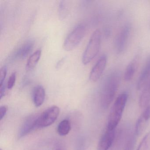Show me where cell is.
<instances>
[{"mask_svg": "<svg viewBox=\"0 0 150 150\" xmlns=\"http://www.w3.org/2000/svg\"><path fill=\"white\" fill-rule=\"evenodd\" d=\"M119 73L114 71L106 78L102 89L100 101L103 108L107 109L114 100L120 84Z\"/></svg>", "mask_w": 150, "mask_h": 150, "instance_id": "6da1fadb", "label": "cell"}, {"mask_svg": "<svg viewBox=\"0 0 150 150\" xmlns=\"http://www.w3.org/2000/svg\"><path fill=\"white\" fill-rule=\"evenodd\" d=\"M128 98V94L125 93L121 94L117 98L109 115L107 129L115 130L121 121Z\"/></svg>", "mask_w": 150, "mask_h": 150, "instance_id": "7a4b0ae2", "label": "cell"}, {"mask_svg": "<svg viewBox=\"0 0 150 150\" xmlns=\"http://www.w3.org/2000/svg\"><path fill=\"white\" fill-rule=\"evenodd\" d=\"M101 34L99 30L94 31L89 39L87 46L82 56L83 64L90 63L97 56L100 47Z\"/></svg>", "mask_w": 150, "mask_h": 150, "instance_id": "3957f363", "label": "cell"}, {"mask_svg": "<svg viewBox=\"0 0 150 150\" xmlns=\"http://www.w3.org/2000/svg\"><path fill=\"white\" fill-rule=\"evenodd\" d=\"M86 33V28L82 24L76 26L68 35L64 42L65 50L70 51L76 48L83 39Z\"/></svg>", "mask_w": 150, "mask_h": 150, "instance_id": "277c9868", "label": "cell"}, {"mask_svg": "<svg viewBox=\"0 0 150 150\" xmlns=\"http://www.w3.org/2000/svg\"><path fill=\"white\" fill-rule=\"evenodd\" d=\"M59 112V108L57 106H52L48 108L38 116L37 120V128H45L52 125L57 119Z\"/></svg>", "mask_w": 150, "mask_h": 150, "instance_id": "5b68a950", "label": "cell"}, {"mask_svg": "<svg viewBox=\"0 0 150 150\" xmlns=\"http://www.w3.org/2000/svg\"><path fill=\"white\" fill-rule=\"evenodd\" d=\"M131 29V26L126 24L122 28L117 35L115 46L116 51L118 54L122 53L126 49L130 35Z\"/></svg>", "mask_w": 150, "mask_h": 150, "instance_id": "8992f818", "label": "cell"}, {"mask_svg": "<svg viewBox=\"0 0 150 150\" xmlns=\"http://www.w3.org/2000/svg\"><path fill=\"white\" fill-rule=\"evenodd\" d=\"M107 63V57L103 55L98 59L90 72L89 79L91 81L96 82L100 79L106 68Z\"/></svg>", "mask_w": 150, "mask_h": 150, "instance_id": "52a82bcc", "label": "cell"}, {"mask_svg": "<svg viewBox=\"0 0 150 150\" xmlns=\"http://www.w3.org/2000/svg\"><path fill=\"white\" fill-rule=\"evenodd\" d=\"M115 130L107 129L99 141L97 150H108L113 144L115 140Z\"/></svg>", "mask_w": 150, "mask_h": 150, "instance_id": "ba28073f", "label": "cell"}, {"mask_svg": "<svg viewBox=\"0 0 150 150\" xmlns=\"http://www.w3.org/2000/svg\"><path fill=\"white\" fill-rule=\"evenodd\" d=\"M38 117V115H32L29 116L25 120L19 131V137H20L26 136L37 128V120Z\"/></svg>", "mask_w": 150, "mask_h": 150, "instance_id": "9c48e42d", "label": "cell"}, {"mask_svg": "<svg viewBox=\"0 0 150 150\" xmlns=\"http://www.w3.org/2000/svg\"><path fill=\"white\" fill-rule=\"evenodd\" d=\"M140 60L139 55H137L128 64L124 74V79L126 81H130L137 70Z\"/></svg>", "mask_w": 150, "mask_h": 150, "instance_id": "30bf717a", "label": "cell"}, {"mask_svg": "<svg viewBox=\"0 0 150 150\" xmlns=\"http://www.w3.org/2000/svg\"><path fill=\"white\" fill-rule=\"evenodd\" d=\"M150 77V55L148 56L138 80L137 88L140 90L144 86Z\"/></svg>", "mask_w": 150, "mask_h": 150, "instance_id": "8fae6325", "label": "cell"}, {"mask_svg": "<svg viewBox=\"0 0 150 150\" xmlns=\"http://www.w3.org/2000/svg\"><path fill=\"white\" fill-rule=\"evenodd\" d=\"M34 42L29 40L21 46L15 52L14 57L18 59H24L31 52L34 48Z\"/></svg>", "mask_w": 150, "mask_h": 150, "instance_id": "7c38bea8", "label": "cell"}, {"mask_svg": "<svg viewBox=\"0 0 150 150\" xmlns=\"http://www.w3.org/2000/svg\"><path fill=\"white\" fill-rule=\"evenodd\" d=\"M45 90L42 86H38L34 88L33 92V100L36 107H39L42 106L45 100Z\"/></svg>", "mask_w": 150, "mask_h": 150, "instance_id": "4fadbf2b", "label": "cell"}, {"mask_svg": "<svg viewBox=\"0 0 150 150\" xmlns=\"http://www.w3.org/2000/svg\"><path fill=\"white\" fill-rule=\"evenodd\" d=\"M42 55V51L38 50L33 53L29 58L26 65V70L28 71H32L38 63Z\"/></svg>", "mask_w": 150, "mask_h": 150, "instance_id": "5bb4252c", "label": "cell"}, {"mask_svg": "<svg viewBox=\"0 0 150 150\" xmlns=\"http://www.w3.org/2000/svg\"><path fill=\"white\" fill-rule=\"evenodd\" d=\"M71 129V125L69 120L64 119L61 121L57 127V132L59 135L64 136L67 135Z\"/></svg>", "mask_w": 150, "mask_h": 150, "instance_id": "9a60e30c", "label": "cell"}, {"mask_svg": "<svg viewBox=\"0 0 150 150\" xmlns=\"http://www.w3.org/2000/svg\"><path fill=\"white\" fill-rule=\"evenodd\" d=\"M148 121L141 115L138 119L135 126V134L137 136L141 135L145 129Z\"/></svg>", "mask_w": 150, "mask_h": 150, "instance_id": "2e32d148", "label": "cell"}, {"mask_svg": "<svg viewBox=\"0 0 150 150\" xmlns=\"http://www.w3.org/2000/svg\"><path fill=\"white\" fill-rule=\"evenodd\" d=\"M137 150H150V132L144 137Z\"/></svg>", "mask_w": 150, "mask_h": 150, "instance_id": "e0dca14e", "label": "cell"}, {"mask_svg": "<svg viewBox=\"0 0 150 150\" xmlns=\"http://www.w3.org/2000/svg\"><path fill=\"white\" fill-rule=\"evenodd\" d=\"M68 12L67 1H61L59 6V16L61 20L65 19L67 16Z\"/></svg>", "mask_w": 150, "mask_h": 150, "instance_id": "ac0fdd59", "label": "cell"}, {"mask_svg": "<svg viewBox=\"0 0 150 150\" xmlns=\"http://www.w3.org/2000/svg\"><path fill=\"white\" fill-rule=\"evenodd\" d=\"M136 139L135 135L131 136L125 144L124 150H133L136 144Z\"/></svg>", "mask_w": 150, "mask_h": 150, "instance_id": "d6986e66", "label": "cell"}, {"mask_svg": "<svg viewBox=\"0 0 150 150\" xmlns=\"http://www.w3.org/2000/svg\"><path fill=\"white\" fill-rule=\"evenodd\" d=\"M16 80V73L14 72L11 74L8 79L7 83V88L8 89H11L13 88L15 84Z\"/></svg>", "mask_w": 150, "mask_h": 150, "instance_id": "ffe728a7", "label": "cell"}, {"mask_svg": "<svg viewBox=\"0 0 150 150\" xmlns=\"http://www.w3.org/2000/svg\"><path fill=\"white\" fill-rule=\"evenodd\" d=\"M7 75V68L6 67H3L0 71V86L4 84V81Z\"/></svg>", "mask_w": 150, "mask_h": 150, "instance_id": "44dd1931", "label": "cell"}, {"mask_svg": "<svg viewBox=\"0 0 150 150\" xmlns=\"http://www.w3.org/2000/svg\"><path fill=\"white\" fill-rule=\"evenodd\" d=\"M141 115L147 121H149L150 119V105L145 108L144 111Z\"/></svg>", "mask_w": 150, "mask_h": 150, "instance_id": "7402d4cb", "label": "cell"}, {"mask_svg": "<svg viewBox=\"0 0 150 150\" xmlns=\"http://www.w3.org/2000/svg\"><path fill=\"white\" fill-rule=\"evenodd\" d=\"M7 112V108L6 107L3 106L1 107L0 108V118H1V121L6 115Z\"/></svg>", "mask_w": 150, "mask_h": 150, "instance_id": "603a6c76", "label": "cell"}, {"mask_svg": "<svg viewBox=\"0 0 150 150\" xmlns=\"http://www.w3.org/2000/svg\"><path fill=\"white\" fill-rule=\"evenodd\" d=\"M6 93V86L5 83L0 86V98L2 99V97L5 96Z\"/></svg>", "mask_w": 150, "mask_h": 150, "instance_id": "cb8c5ba5", "label": "cell"}, {"mask_svg": "<svg viewBox=\"0 0 150 150\" xmlns=\"http://www.w3.org/2000/svg\"><path fill=\"white\" fill-rule=\"evenodd\" d=\"M64 58H62V59H60L58 62L57 64V67H59L60 66H61V65L63 64V63H64Z\"/></svg>", "mask_w": 150, "mask_h": 150, "instance_id": "d4e9b609", "label": "cell"}, {"mask_svg": "<svg viewBox=\"0 0 150 150\" xmlns=\"http://www.w3.org/2000/svg\"><path fill=\"white\" fill-rule=\"evenodd\" d=\"M60 150V149H57V150Z\"/></svg>", "mask_w": 150, "mask_h": 150, "instance_id": "484cf974", "label": "cell"}, {"mask_svg": "<svg viewBox=\"0 0 150 150\" xmlns=\"http://www.w3.org/2000/svg\"></svg>", "mask_w": 150, "mask_h": 150, "instance_id": "4316f807", "label": "cell"}]
</instances>
